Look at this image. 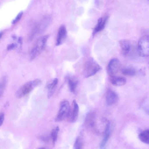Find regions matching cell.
I'll return each instance as SVG.
<instances>
[{
    "mask_svg": "<svg viewBox=\"0 0 149 149\" xmlns=\"http://www.w3.org/2000/svg\"><path fill=\"white\" fill-rule=\"evenodd\" d=\"M102 69L101 66L93 58H89L86 61L84 68L83 75L88 78L95 74Z\"/></svg>",
    "mask_w": 149,
    "mask_h": 149,
    "instance_id": "cell-1",
    "label": "cell"
},
{
    "mask_svg": "<svg viewBox=\"0 0 149 149\" xmlns=\"http://www.w3.org/2000/svg\"><path fill=\"white\" fill-rule=\"evenodd\" d=\"M41 84V80L38 79L26 83L18 90L16 93L17 97L19 98L26 95L34 88L40 85Z\"/></svg>",
    "mask_w": 149,
    "mask_h": 149,
    "instance_id": "cell-2",
    "label": "cell"
},
{
    "mask_svg": "<svg viewBox=\"0 0 149 149\" xmlns=\"http://www.w3.org/2000/svg\"><path fill=\"white\" fill-rule=\"evenodd\" d=\"M49 36L45 35L37 41L31 54V60H32L39 55L45 48Z\"/></svg>",
    "mask_w": 149,
    "mask_h": 149,
    "instance_id": "cell-3",
    "label": "cell"
},
{
    "mask_svg": "<svg viewBox=\"0 0 149 149\" xmlns=\"http://www.w3.org/2000/svg\"><path fill=\"white\" fill-rule=\"evenodd\" d=\"M138 51L139 55L143 57H147L149 54V40L148 36H142L138 44Z\"/></svg>",
    "mask_w": 149,
    "mask_h": 149,
    "instance_id": "cell-4",
    "label": "cell"
},
{
    "mask_svg": "<svg viewBox=\"0 0 149 149\" xmlns=\"http://www.w3.org/2000/svg\"><path fill=\"white\" fill-rule=\"evenodd\" d=\"M70 106L69 102L64 100L60 103L59 110L55 118L56 122H60L67 118L69 113Z\"/></svg>",
    "mask_w": 149,
    "mask_h": 149,
    "instance_id": "cell-5",
    "label": "cell"
},
{
    "mask_svg": "<svg viewBox=\"0 0 149 149\" xmlns=\"http://www.w3.org/2000/svg\"><path fill=\"white\" fill-rule=\"evenodd\" d=\"M121 63L120 61L117 58L111 59L109 62L107 67L108 74L112 77L116 76L119 71Z\"/></svg>",
    "mask_w": 149,
    "mask_h": 149,
    "instance_id": "cell-6",
    "label": "cell"
},
{
    "mask_svg": "<svg viewBox=\"0 0 149 149\" xmlns=\"http://www.w3.org/2000/svg\"><path fill=\"white\" fill-rule=\"evenodd\" d=\"M79 112V107L75 100L72 102L71 107L70 108L69 113L67 118L70 121L74 123L77 120Z\"/></svg>",
    "mask_w": 149,
    "mask_h": 149,
    "instance_id": "cell-7",
    "label": "cell"
},
{
    "mask_svg": "<svg viewBox=\"0 0 149 149\" xmlns=\"http://www.w3.org/2000/svg\"><path fill=\"white\" fill-rule=\"evenodd\" d=\"M67 32L65 26L62 25L58 30L56 41V45H61L64 42L67 37Z\"/></svg>",
    "mask_w": 149,
    "mask_h": 149,
    "instance_id": "cell-8",
    "label": "cell"
},
{
    "mask_svg": "<svg viewBox=\"0 0 149 149\" xmlns=\"http://www.w3.org/2000/svg\"><path fill=\"white\" fill-rule=\"evenodd\" d=\"M106 99L107 104L111 106L114 104L118 101V96L115 91L109 90L107 91Z\"/></svg>",
    "mask_w": 149,
    "mask_h": 149,
    "instance_id": "cell-9",
    "label": "cell"
},
{
    "mask_svg": "<svg viewBox=\"0 0 149 149\" xmlns=\"http://www.w3.org/2000/svg\"><path fill=\"white\" fill-rule=\"evenodd\" d=\"M119 45L121 54L124 55H127L130 49V45L129 41L125 39L121 40L119 41Z\"/></svg>",
    "mask_w": 149,
    "mask_h": 149,
    "instance_id": "cell-10",
    "label": "cell"
},
{
    "mask_svg": "<svg viewBox=\"0 0 149 149\" xmlns=\"http://www.w3.org/2000/svg\"><path fill=\"white\" fill-rule=\"evenodd\" d=\"M107 18H100L94 27L92 33L93 36H94L97 33L102 31L104 28L106 24Z\"/></svg>",
    "mask_w": 149,
    "mask_h": 149,
    "instance_id": "cell-11",
    "label": "cell"
},
{
    "mask_svg": "<svg viewBox=\"0 0 149 149\" xmlns=\"http://www.w3.org/2000/svg\"><path fill=\"white\" fill-rule=\"evenodd\" d=\"M110 82L113 85L115 86H121L125 84L126 79L125 77L116 76L111 77Z\"/></svg>",
    "mask_w": 149,
    "mask_h": 149,
    "instance_id": "cell-12",
    "label": "cell"
},
{
    "mask_svg": "<svg viewBox=\"0 0 149 149\" xmlns=\"http://www.w3.org/2000/svg\"><path fill=\"white\" fill-rule=\"evenodd\" d=\"M110 134V125L109 122L106 124L104 138L100 145L101 148H103L106 145Z\"/></svg>",
    "mask_w": 149,
    "mask_h": 149,
    "instance_id": "cell-13",
    "label": "cell"
},
{
    "mask_svg": "<svg viewBox=\"0 0 149 149\" xmlns=\"http://www.w3.org/2000/svg\"><path fill=\"white\" fill-rule=\"evenodd\" d=\"M58 82V79L56 78L47 85V88L48 90L47 96L49 98H50L54 94Z\"/></svg>",
    "mask_w": 149,
    "mask_h": 149,
    "instance_id": "cell-14",
    "label": "cell"
},
{
    "mask_svg": "<svg viewBox=\"0 0 149 149\" xmlns=\"http://www.w3.org/2000/svg\"><path fill=\"white\" fill-rule=\"evenodd\" d=\"M68 81L70 91L72 93H74L78 84V81L74 78L68 77Z\"/></svg>",
    "mask_w": 149,
    "mask_h": 149,
    "instance_id": "cell-15",
    "label": "cell"
},
{
    "mask_svg": "<svg viewBox=\"0 0 149 149\" xmlns=\"http://www.w3.org/2000/svg\"><path fill=\"white\" fill-rule=\"evenodd\" d=\"M149 130L147 129L141 132L139 135V140L142 142L149 144Z\"/></svg>",
    "mask_w": 149,
    "mask_h": 149,
    "instance_id": "cell-16",
    "label": "cell"
},
{
    "mask_svg": "<svg viewBox=\"0 0 149 149\" xmlns=\"http://www.w3.org/2000/svg\"><path fill=\"white\" fill-rule=\"evenodd\" d=\"M122 74L126 76H133L136 73V71L133 68L130 67H125L121 70Z\"/></svg>",
    "mask_w": 149,
    "mask_h": 149,
    "instance_id": "cell-17",
    "label": "cell"
},
{
    "mask_svg": "<svg viewBox=\"0 0 149 149\" xmlns=\"http://www.w3.org/2000/svg\"><path fill=\"white\" fill-rule=\"evenodd\" d=\"M84 144L82 137L81 136H78L75 141L74 147L75 149H82Z\"/></svg>",
    "mask_w": 149,
    "mask_h": 149,
    "instance_id": "cell-18",
    "label": "cell"
},
{
    "mask_svg": "<svg viewBox=\"0 0 149 149\" xmlns=\"http://www.w3.org/2000/svg\"><path fill=\"white\" fill-rule=\"evenodd\" d=\"M59 129L58 127L57 126L55 128L53 129L52 131L51 137L52 140L53 144L54 145L57 139L58 132Z\"/></svg>",
    "mask_w": 149,
    "mask_h": 149,
    "instance_id": "cell-19",
    "label": "cell"
},
{
    "mask_svg": "<svg viewBox=\"0 0 149 149\" xmlns=\"http://www.w3.org/2000/svg\"><path fill=\"white\" fill-rule=\"evenodd\" d=\"M23 14V13L21 12L17 16L15 19L13 21L12 24H15L19 21L21 18Z\"/></svg>",
    "mask_w": 149,
    "mask_h": 149,
    "instance_id": "cell-20",
    "label": "cell"
},
{
    "mask_svg": "<svg viewBox=\"0 0 149 149\" xmlns=\"http://www.w3.org/2000/svg\"><path fill=\"white\" fill-rule=\"evenodd\" d=\"M16 45L15 44L12 43L8 45L7 47V49L8 50H10L16 47Z\"/></svg>",
    "mask_w": 149,
    "mask_h": 149,
    "instance_id": "cell-21",
    "label": "cell"
},
{
    "mask_svg": "<svg viewBox=\"0 0 149 149\" xmlns=\"http://www.w3.org/2000/svg\"><path fill=\"white\" fill-rule=\"evenodd\" d=\"M4 114L1 113L0 114V126L2 125L3 122L4 117Z\"/></svg>",
    "mask_w": 149,
    "mask_h": 149,
    "instance_id": "cell-22",
    "label": "cell"
},
{
    "mask_svg": "<svg viewBox=\"0 0 149 149\" xmlns=\"http://www.w3.org/2000/svg\"><path fill=\"white\" fill-rule=\"evenodd\" d=\"M22 38L21 37H19L18 39V42L21 44L22 43Z\"/></svg>",
    "mask_w": 149,
    "mask_h": 149,
    "instance_id": "cell-23",
    "label": "cell"
},
{
    "mask_svg": "<svg viewBox=\"0 0 149 149\" xmlns=\"http://www.w3.org/2000/svg\"><path fill=\"white\" fill-rule=\"evenodd\" d=\"M2 35V33H0V38L1 37Z\"/></svg>",
    "mask_w": 149,
    "mask_h": 149,
    "instance_id": "cell-24",
    "label": "cell"
}]
</instances>
